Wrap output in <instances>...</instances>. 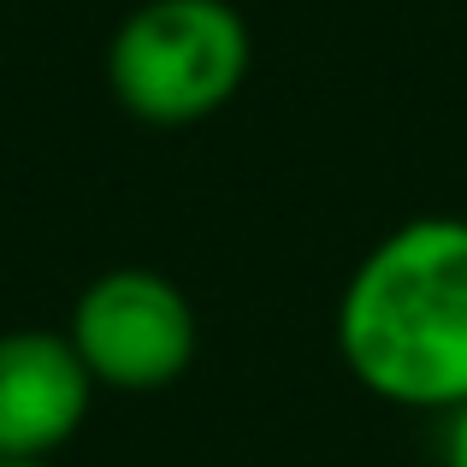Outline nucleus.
Masks as SVG:
<instances>
[{
  "label": "nucleus",
  "mask_w": 467,
  "mask_h": 467,
  "mask_svg": "<svg viewBox=\"0 0 467 467\" xmlns=\"http://www.w3.org/2000/svg\"><path fill=\"white\" fill-rule=\"evenodd\" d=\"M337 355L390 409L467 402V219L426 213L385 231L337 296Z\"/></svg>",
  "instance_id": "obj_1"
},
{
  "label": "nucleus",
  "mask_w": 467,
  "mask_h": 467,
  "mask_svg": "<svg viewBox=\"0 0 467 467\" xmlns=\"http://www.w3.org/2000/svg\"><path fill=\"white\" fill-rule=\"evenodd\" d=\"M254 36L231 0H142L107 42V89L160 130L202 125L237 101Z\"/></svg>",
  "instance_id": "obj_2"
},
{
  "label": "nucleus",
  "mask_w": 467,
  "mask_h": 467,
  "mask_svg": "<svg viewBox=\"0 0 467 467\" xmlns=\"http://www.w3.org/2000/svg\"><path fill=\"white\" fill-rule=\"evenodd\" d=\"M66 337L101 390L149 397V390H166L190 373L195 349H202V319L166 273L113 266L78 290Z\"/></svg>",
  "instance_id": "obj_3"
},
{
  "label": "nucleus",
  "mask_w": 467,
  "mask_h": 467,
  "mask_svg": "<svg viewBox=\"0 0 467 467\" xmlns=\"http://www.w3.org/2000/svg\"><path fill=\"white\" fill-rule=\"evenodd\" d=\"M95 379L66 331L12 326L0 331V456L54 462L95 409Z\"/></svg>",
  "instance_id": "obj_4"
},
{
  "label": "nucleus",
  "mask_w": 467,
  "mask_h": 467,
  "mask_svg": "<svg viewBox=\"0 0 467 467\" xmlns=\"http://www.w3.org/2000/svg\"><path fill=\"white\" fill-rule=\"evenodd\" d=\"M444 467H467V402L450 409V426H444Z\"/></svg>",
  "instance_id": "obj_5"
},
{
  "label": "nucleus",
  "mask_w": 467,
  "mask_h": 467,
  "mask_svg": "<svg viewBox=\"0 0 467 467\" xmlns=\"http://www.w3.org/2000/svg\"><path fill=\"white\" fill-rule=\"evenodd\" d=\"M0 467H59V462H42V456H0Z\"/></svg>",
  "instance_id": "obj_6"
}]
</instances>
